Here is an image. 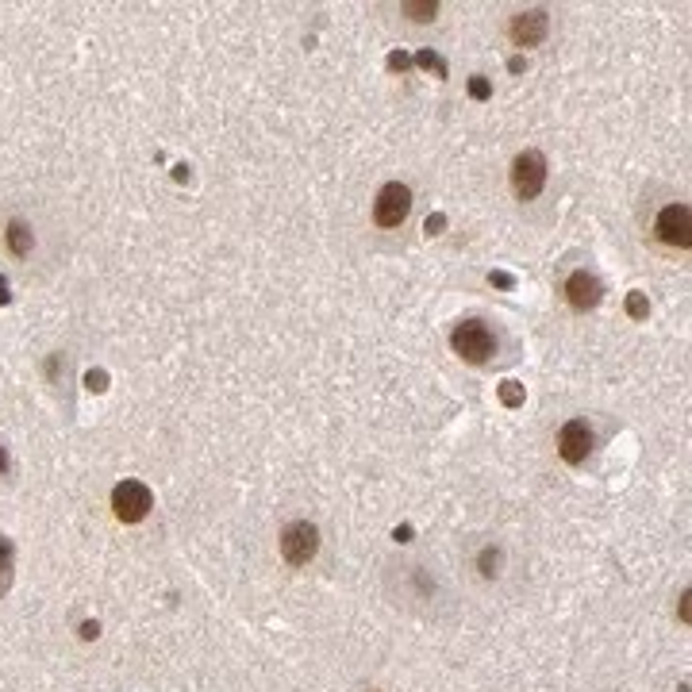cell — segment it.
Segmentation results:
<instances>
[{"mask_svg": "<svg viewBox=\"0 0 692 692\" xmlns=\"http://www.w3.org/2000/svg\"><path fill=\"white\" fill-rule=\"evenodd\" d=\"M150 504H154V496H150V489L143 481H120L112 489V508H116V519H124V523L147 519Z\"/></svg>", "mask_w": 692, "mask_h": 692, "instance_id": "obj_4", "label": "cell"}, {"mask_svg": "<svg viewBox=\"0 0 692 692\" xmlns=\"http://www.w3.org/2000/svg\"><path fill=\"white\" fill-rule=\"evenodd\" d=\"M496 562H500V554H496V550H485V554H481V573H485V577H493V573H489V566H496Z\"/></svg>", "mask_w": 692, "mask_h": 692, "instance_id": "obj_12", "label": "cell"}, {"mask_svg": "<svg viewBox=\"0 0 692 692\" xmlns=\"http://www.w3.org/2000/svg\"><path fill=\"white\" fill-rule=\"evenodd\" d=\"M589 450H593V431H589V423L569 420L566 427H562V435H558V454H562V462L581 466V462L589 458Z\"/></svg>", "mask_w": 692, "mask_h": 692, "instance_id": "obj_7", "label": "cell"}, {"mask_svg": "<svg viewBox=\"0 0 692 692\" xmlns=\"http://www.w3.org/2000/svg\"><path fill=\"white\" fill-rule=\"evenodd\" d=\"M450 346H454V350H458L466 362L481 366V362H489V354L496 350V339H493V331H489L481 320H466V323H458V327H454Z\"/></svg>", "mask_w": 692, "mask_h": 692, "instance_id": "obj_1", "label": "cell"}, {"mask_svg": "<svg viewBox=\"0 0 692 692\" xmlns=\"http://www.w3.org/2000/svg\"><path fill=\"white\" fill-rule=\"evenodd\" d=\"M470 93H473V97H489V85H485V81H473Z\"/></svg>", "mask_w": 692, "mask_h": 692, "instance_id": "obj_14", "label": "cell"}, {"mask_svg": "<svg viewBox=\"0 0 692 692\" xmlns=\"http://www.w3.org/2000/svg\"><path fill=\"white\" fill-rule=\"evenodd\" d=\"M600 281H596L589 270H573L566 277V300L569 308H577V312H593L596 304H600Z\"/></svg>", "mask_w": 692, "mask_h": 692, "instance_id": "obj_8", "label": "cell"}, {"mask_svg": "<svg viewBox=\"0 0 692 692\" xmlns=\"http://www.w3.org/2000/svg\"><path fill=\"white\" fill-rule=\"evenodd\" d=\"M408 212H412V189L400 185V181L385 185L377 193V200H373V220H377V227H400V223L408 220Z\"/></svg>", "mask_w": 692, "mask_h": 692, "instance_id": "obj_3", "label": "cell"}, {"mask_svg": "<svg viewBox=\"0 0 692 692\" xmlns=\"http://www.w3.org/2000/svg\"><path fill=\"white\" fill-rule=\"evenodd\" d=\"M8 470V458H4V446H0V473Z\"/></svg>", "mask_w": 692, "mask_h": 692, "instance_id": "obj_15", "label": "cell"}, {"mask_svg": "<svg viewBox=\"0 0 692 692\" xmlns=\"http://www.w3.org/2000/svg\"><path fill=\"white\" fill-rule=\"evenodd\" d=\"M546 185V162L539 150H527L519 154L516 166H512V189L519 193V200H535Z\"/></svg>", "mask_w": 692, "mask_h": 692, "instance_id": "obj_5", "label": "cell"}, {"mask_svg": "<svg viewBox=\"0 0 692 692\" xmlns=\"http://www.w3.org/2000/svg\"><path fill=\"white\" fill-rule=\"evenodd\" d=\"M654 235L673 250H689L692 243V220H689V208L685 204H669L662 208V216L654 223Z\"/></svg>", "mask_w": 692, "mask_h": 692, "instance_id": "obj_6", "label": "cell"}, {"mask_svg": "<svg viewBox=\"0 0 692 692\" xmlns=\"http://www.w3.org/2000/svg\"><path fill=\"white\" fill-rule=\"evenodd\" d=\"M546 12H519L516 20H512V39H516L519 47H535V43H543L546 39Z\"/></svg>", "mask_w": 692, "mask_h": 692, "instance_id": "obj_9", "label": "cell"}, {"mask_svg": "<svg viewBox=\"0 0 692 692\" xmlns=\"http://www.w3.org/2000/svg\"><path fill=\"white\" fill-rule=\"evenodd\" d=\"M4 243H8V250H12L16 258H27L31 247H35V235H31V227H27L24 220H12L8 223V231H4Z\"/></svg>", "mask_w": 692, "mask_h": 692, "instance_id": "obj_10", "label": "cell"}, {"mask_svg": "<svg viewBox=\"0 0 692 692\" xmlns=\"http://www.w3.org/2000/svg\"><path fill=\"white\" fill-rule=\"evenodd\" d=\"M316 550H320V531H316L308 519L289 523V527L281 531V554H285L289 566H308V562L316 558Z\"/></svg>", "mask_w": 692, "mask_h": 692, "instance_id": "obj_2", "label": "cell"}, {"mask_svg": "<svg viewBox=\"0 0 692 692\" xmlns=\"http://www.w3.org/2000/svg\"><path fill=\"white\" fill-rule=\"evenodd\" d=\"M627 312H631V316H643V312H646V304H643V297H639V293L627 300Z\"/></svg>", "mask_w": 692, "mask_h": 692, "instance_id": "obj_13", "label": "cell"}, {"mask_svg": "<svg viewBox=\"0 0 692 692\" xmlns=\"http://www.w3.org/2000/svg\"><path fill=\"white\" fill-rule=\"evenodd\" d=\"M404 12H408L412 20H431V16H435V4H404Z\"/></svg>", "mask_w": 692, "mask_h": 692, "instance_id": "obj_11", "label": "cell"}]
</instances>
